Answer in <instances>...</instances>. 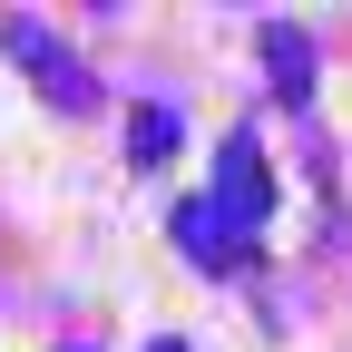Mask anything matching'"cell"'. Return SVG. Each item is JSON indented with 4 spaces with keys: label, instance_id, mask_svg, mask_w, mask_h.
<instances>
[{
    "label": "cell",
    "instance_id": "cell-1",
    "mask_svg": "<svg viewBox=\"0 0 352 352\" xmlns=\"http://www.w3.org/2000/svg\"><path fill=\"white\" fill-rule=\"evenodd\" d=\"M0 50H10V59H20L39 88H50V108H69V118H78L88 98H98V78L78 69V50H69L59 30H39V20H0Z\"/></svg>",
    "mask_w": 352,
    "mask_h": 352
},
{
    "label": "cell",
    "instance_id": "cell-2",
    "mask_svg": "<svg viewBox=\"0 0 352 352\" xmlns=\"http://www.w3.org/2000/svg\"><path fill=\"white\" fill-rule=\"evenodd\" d=\"M166 235H176V254H186L196 274H235V264L254 254V235H245V226H235V215L215 206V196H186V206H176V226H166Z\"/></svg>",
    "mask_w": 352,
    "mask_h": 352
},
{
    "label": "cell",
    "instance_id": "cell-3",
    "mask_svg": "<svg viewBox=\"0 0 352 352\" xmlns=\"http://www.w3.org/2000/svg\"><path fill=\"white\" fill-rule=\"evenodd\" d=\"M215 206H226L245 235L264 226V215H274V166H264V147L245 138V127L226 138V157H215Z\"/></svg>",
    "mask_w": 352,
    "mask_h": 352
},
{
    "label": "cell",
    "instance_id": "cell-4",
    "mask_svg": "<svg viewBox=\"0 0 352 352\" xmlns=\"http://www.w3.org/2000/svg\"><path fill=\"white\" fill-rule=\"evenodd\" d=\"M264 69H274V98L284 108L314 98V39H303L294 20H264Z\"/></svg>",
    "mask_w": 352,
    "mask_h": 352
},
{
    "label": "cell",
    "instance_id": "cell-5",
    "mask_svg": "<svg viewBox=\"0 0 352 352\" xmlns=\"http://www.w3.org/2000/svg\"><path fill=\"white\" fill-rule=\"evenodd\" d=\"M166 147H176V108H138L127 118V166H166Z\"/></svg>",
    "mask_w": 352,
    "mask_h": 352
},
{
    "label": "cell",
    "instance_id": "cell-6",
    "mask_svg": "<svg viewBox=\"0 0 352 352\" xmlns=\"http://www.w3.org/2000/svg\"><path fill=\"white\" fill-rule=\"evenodd\" d=\"M147 352H186V342H147Z\"/></svg>",
    "mask_w": 352,
    "mask_h": 352
}]
</instances>
